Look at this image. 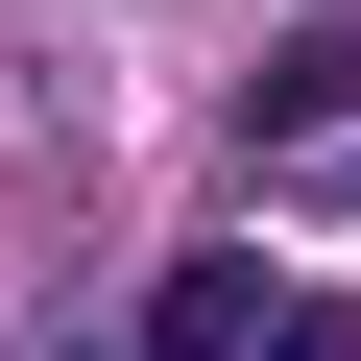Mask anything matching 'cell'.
<instances>
[{"label": "cell", "mask_w": 361, "mask_h": 361, "mask_svg": "<svg viewBox=\"0 0 361 361\" xmlns=\"http://www.w3.org/2000/svg\"><path fill=\"white\" fill-rule=\"evenodd\" d=\"M265 337H289V313H265V265H241V241H193V265L145 289V361H265Z\"/></svg>", "instance_id": "1"}, {"label": "cell", "mask_w": 361, "mask_h": 361, "mask_svg": "<svg viewBox=\"0 0 361 361\" xmlns=\"http://www.w3.org/2000/svg\"><path fill=\"white\" fill-rule=\"evenodd\" d=\"M241 121H265V145H313V121H361V25H289V49H265V97H241Z\"/></svg>", "instance_id": "2"}, {"label": "cell", "mask_w": 361, "mask_h": 361, "mask_svg": "<svg viewBox=\"0 0 361 361\" xmlns=\"http://www.w3.org/2000/svg\"><path fill=\"white\" fill-rule=\"evenodd\" d=\"M265 361H361V313H289V337H265Z\"/></svg>", "instance_id": "3"}]
</instances>
